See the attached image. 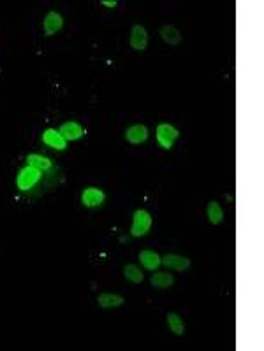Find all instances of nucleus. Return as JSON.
<instances>
[{"instance_id":"nucleus-1","label":"nucleus","mask_w":264,"mask_h":351,"mask_svg":"<svg viewBox=\"0 0 264 351\" xmlns=\"http://www.w3.org/2000/svg\"><path fill=\"white\" fill-rule=\"evenodd\" d=\"M39 180H41L39 168H34L30 165H27V167H23L20 170L18 178H16V184H18V188L22 192H29L30 188H34L39 183Z\"/></svg>"},{"instance_id":"nucleus-2","label":"nucleus","mask_w":264,"mask_h":351,"mask_svg":"<svg viewBox=\"0 0 264 351\" xmlns=\"http://www.w3.org/2000/svg\"><path fill=\"white\" fill-rule=\"evenodd\" d=\"M150 226H152V216H150L148 211H145V209H138V211L134 212V218H132L130 234L134 237H143L148 234Z\"/></svg>"},{"instance_id":"nucleus-3","label":"nucleus","mask_w":264,"mask_h":351,"mask_svg":"<svg viewBox=\"0 0 264 351\" xmlns=\"http://www.w3.org/2000/svg\"><path fill=\"white\" fill-rule=\"evenodd\" d=\"M178 136H180V132L173 125H169V123H160L157 126V140H159V144L164 150H171L173 142L178 139Z\"/></svg>"},{"instance_id":"nucleus-4","label":"nucleus","mask_w":264,"mask_h":351,"mask_svg":"<svg viewBox=\"0 0 264 351\" xmlns=\"http://www.w3.org/2000/svg\"><path fill=\"white\" fill-rule=\"evenodd\" d=\"M130 46L136 51H145L148 46V32L143 25H136L130 32Z\"/></svg>"},{"instance_id":"nucleus-5","label":"nucleus","mask_w":264,"mask_h":351,"mask_svg":"<svg viewBox=\"0 0 264 351\" xmlns=\"http://www.w3.org/2000/svg\"><path fill=\"white\" fill-rule=\"evenodd\" d=\"M58 132H60V136L64 137L65 140H78V139H81L85 134H87L83 126H81L80 123H76V122L64 123V125L58 128Z\"/></svg>"},{"instance_id":"nucleus-6","label":"nucleus","mask_w":264,"mask_h":351,"mask_svg":"<svg viewBox=\"0 0 264 351\" xmlns=\"http://www.w3.org/2000/svg\"><path fill=\"white\" fill-rule=\"evenodd\" d=\"M106 195L102 190H99V188H87V190L83 192V195H81V200H83V206H87V208H97V206H101L102 202H104Z\"/></svg>"},{"instance_id":"nucleus-7","label":"nucleus","mask_w":264,"mask_h":351,"mask_svg":"<svg viewBox=\"0 0 264 351\" xmlns=\"http://www.w3.org/2000/svg\"><path fill=\"white\" fill-rule=\"evenodd\" d=\"M43 25H44V36L51 37L55 32H58V30L64 26V20H62V16L58 14V12L50 11L46 14V18H44Z\"/></svg>"},{"instance_id":"nucleus-8","label":"nucleus","mask_w":264,"mask_h":351,"mask_svg":"<svg viewBox=\"0 0 264 351\" xmlns=\"http://www.w3.org/2000/svg\"><path fill=\"white\" fill-rule=\"evenodd\" d=\"M43 142L46 144V146L53 148V150H65V146H67V140L64 139V137L60 136V132L55 128H48L46 132L43 134Z\"/></svg>"},{"instance_id":"nucleus-9","label":"nucleus","mask_w":264,"mask_h":351,"mask_svg":"<svg viewBox=\"0 0 264 351\" xmlns=\"http://www.w3.org/2000/svg\"><path fill=\"white\" fill-rule=\"evenodd\" d=\"M162 264L166 267H169V269L180 270V272H183V270H187L188 267H190V260H188L187 256H181V254H173V253L162 256Z\"/></svg>"},{"instance_id":"nucleus-10","label":"nucleus","mask_w":264,"mask_h":351,"mask_svg":"<svg viewBox=\"0 0 264 351\" xmlns=\"http://www.w3.org/2000/svg\"><path fill=\"white\" fill-rule=\"evenodd\" d=\"M125 139L132 144H141L148 139V128L145 125H132L127 128Z\"/></svg>"},{"instance_id":"nucleus-11","label":"nucleus","mask_w":264,"mask_h":351,"mask_svg":"<svg viewBox=\"0 0 264 351\" xmlns=\"http://www.w3.org/2000/svg\"><path fill=\"white\" fill-rule=\"evenodd\" d=\"M139 260H141V264L145 266V269H148V270H155L157 267L162 264V258L152 250L141 251V253H139Z\"/></svg>"},{"instance_id":"nucleus-12","label":"nucleus","mask_w":264,"mask_h":351,"mask_svg":"<svg viewBox=\"0 0 264 351\" xmlns=\"http://www.w3.org/2000/svg\"><path fill=\"white\" fill-rule=\"evenodd\" d=\"M160 36H162L164 42H167L169 46H176V44L181 42V34L173 25H164L160 28Z\"/></svg>"},{"instance_id":"nucleus-13","label":"nucleus","mask_w":264,"mask_h":351,"mask_svg":"<svg viewBox=\"0 0 264 351\" xmlns=\"http://www.w3.org/2000/svg\"><path fill=\"white\" fill-rule=\"evenodd\" d=\"M99 306L101 308H118V306H122L123 302V297L122 295H116V294H101L97 298Z\"/></svg>"},{"instance_id":"nucleus-14","label":"nucleus","mask_w":264,"mask_h":351,"mask_svg":"<svg viewBox=\"0 0 264 351\" xmlns=\"http://www.w3.org/2000/svg\"><path fill=\"white\" fill-rule=\"evenodd\" d=\"M27 162H29L30 167L34 168H39V170H48L51 167V162L50 158L43 156V154H36V153H30L27 156Z\"/></svg>"},{"instance_id":"nucleus-15","label":"nucleus","mask_w":264,"mask_h":351,"mask_svg":"<svg viewBox=\"0 0 264 351\" xmlns=\"http://www.w3.org/2000/svg\"><path fill=\"white\" fill-rule=\"evenodd\" d=\"M150 281L155 288H169L174 283V278L169 272H155Z\"/></svg>"},{"instance_id":"nucleus-16","label":"nucleus","mask_w":264,"mask_h":351,"mask_svg":"<svg viewBox=\"0 0 264 351\" xmlns=\"http://www.w3.org/2000/svg\"><path fill=\"white\" fill-rule=\"evenodd\" d=\"M206 214H208V220H210L213 225H218V223H222V220H224V209H222L217 202H210L206 208Z\"/></svg>"},{"instance_id":"nucleus-17","label":"nucleus","mask_w":264,"mask_h":351,"mask_svg":"<svg viewBox=\"0 0 264 351\" xmlns=\"http://www.w3.org/2000/svg\"><path fill=\"white\" fill-rule=\"evenodd\" d=\"M167 323H169V328L173 330L176 336H183L185 334L183 320H181L176 312H167Z\"/></svg>"},{"instance_id":"nucleus-18","label":"nucleus","mask_w":264,"mask_h":351,"mask_svg":"<svg viewBox=\"0 0 264 351\" xmlns=\"http://www.w3.org/2000/svg\"><path fill=\"white\" fill-rule=\"evenodd\" d=\"M123 272H125V278L130 281V283L134 284H139L143 281V274L141 270L138 269V266H134V264H129V266H125V269H123Z\"/></svg>"},{"instance_id":"nucleus-19","label":"nucleus","mask_w":264,"mask_h":351,"mask_svg":"<svg viewBox=\"0 0 264 351\" xmlns=\"http://www.w3.org/2000/svg\"><path fill=\"white\" fill-rule=\"evenodd\" d=\"M102 4H104L106 6V8H116V2H115V0H113V2H109V0H102Z\"/></svg>"}]
</instances>
